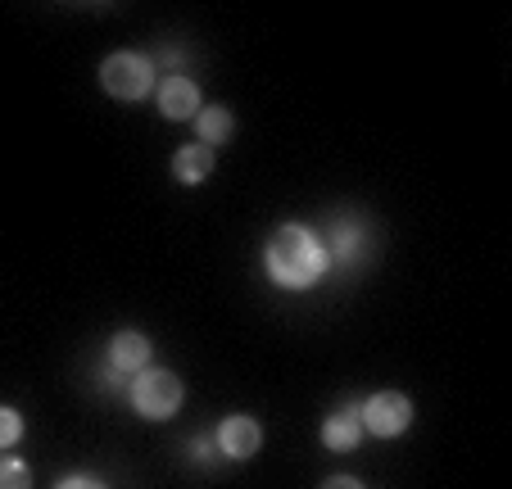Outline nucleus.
<instances>
[{
  "label": "nucleus",
  "instance_id": "f257e3e1",
  "mask_svg": "<svg viewBox=\"0 0 512 489\" xmlns=\"http://www.w3.org/2000/svg\"><path fill=\"white\" fill-rule=\"evenodd\" d=\"M263 272L281 290H309L327 277V245L304 222H286L263 245Z\"/></svg>",
  "mask_w": 512,
  "mask_h": 489
},
{
  "label": "nucleus",
  "instance_id": "f03ea898",
  "mask_svg": "<svg viewBox=\"0 0 512 489\" xmlns=\"http://www.w3.org/2000/svg\"><path fill=\"white\" fill-rule=\"evenodd\" d=\"M100 87L109 91L123 105H136L155 91V59L136 55V50H114V55L100 64Z\"/></svg>",
  "mask_w": 512,
  "mask_h": 489
},
{
  "label": "nucleus",
  "instance_id": "7ed1b4c3",
  "mask_svg": "<svg viewBox=\"0 0 512 489\" xmlns=\"http://www.w3.org/2000/svg\"><path fill=\"white\" fill-rule=\"evenodd\" d=\"M182 381H177L173 372H164V367H145V372H136V381L127 385V399H132V408L141 417H150V422H168V417L182 408Z\"/></svg>",
  "mask_w": 512,
  "mask_h": 489
},
{
  "label": "nucleus",
  "instance_id": "20e7f679",
  "mask_svg": "<svg viewBox=\"0 0 512 489\" xmlns=\"http://www.w3.org/2000/svg\"><path fill=\"white\" fill-rule=\"evenodd\" d=\"M358 422H363V431L381 435V440H395L413 426V399L399 390H381L368 403H358Z\"/></svg>",
  "mask_w": 512,
  "mask_h": 489
},
{
  "label": "nucleus",
  "instance_id": "39448f33",
  "mask_svg": "<svg viewBox=\"0 0 512 489\" xmlns=\"http://www.w3.org/2000/svg\"><path fill=\"white\" fill-rule=\"evenodd\" d=\"M213 444H218V453L223 458H232V462H250L254 453L263 449V426L254 422V417H245V413H236V417H227L218 431H213Z\"/></svg>",
  "mask_w": 512,
  "mask_h": 489
},
{
  "label": "nucleus",
  "instance_id": "423d86ee",
  "mask_svg": "<svg viewBox=\"0 0 512 489\" xmlns=\"http://www.w3.org/2000/svg\"><path fill=\"white\" fill-rule=\"evenodd\" d=\"M155 100H159V114L173 118V123H186V118H195L204 109L200 87H195L191 77H182V73L164 77V82H159V91H155Z\"/></svg>",
  "mask_w": 512,
  "mask_h": 489
},
{
  "label": "nucleus",
  "instance_id": "0eeeda50",
  "mask_svg": "<svg viewBox=\"0 0 512 489\" xmlns=\"http://www.w3.org/2000/svg\"><path fill=\"white\" fill-rule=\"evenodd\" d=\"M368 250V236H363V222L354 213H340L336 227H331V250H327V263H340V268H354Z\"/></svg>",
  "mask_w": 512,
  "mask_h": 489
},
{
  "label": "nucleus",
  "instance_id": "6e6552de",
  "mask_svg": "<svg viewBox=\"0 0 512 489\" xmlns=\"http://www.w3.org/2000/svg\"><path fill=\"white\" fill-rule=\"evenodd\" d=\"M150 354H155V345L141 336V331H118L114 340H109V367L114 372H145L150 367Z\"/></svg>",
  "mask_w": 512,
  "mask_h": 489
},
{
  "label": "nucleus",
  "instance_id": "1a4fd4ad",
  "mask_svg": "<svg viewBox=\"0 0 512 489\" xmlns=\"http://www.w3.org/2000/svg\"><path fill=\"white\" fill-rule=\"evenodd\" d=\"M358 440H363V422H358V403H345V408H336V413L322 422V444H327L331 453H349L358 449Z\"/></svg>",
  "mask_w": 512,
  "mask_h": 489
},
{
  "label": "nucleus",
  "instance_id": "9d476101",
  "mask_svg": "<svg viewBox=\"0 0 512 489\" xmlns=\"http://www.w3.org/2000/svg\"><path fill=\"white\" fill-rule=\"evenodd\" d=\"M213 163L218 159H213L209 145H200V141L182 145V150H173V177L182 186H200V182H209L213 177Z\"/></svg>",
  "mask_w": 512,
  "mask_h": 489
},
{
  "label": "nucleus",
  "instance_id": "9b49d317",
  "mask_svg": "<svg viewBox=\"0 0 512 489\" xmlns=\"http://www.w3.org/2000/svg\"><path fill=\"white\" fill-rule=\"evenodd\" d=\"M195 123V136H200V145H227L232 141V132H236V118H232V109H223V105H204L200 114L191 118Z\"/></svg>",
  "mask_w": 512,
  "mask_h": 489
},
{
  "label": "nucleus",
  "instance_id": "f8f14e48",
  "mask_svg": "<svg viewBox=\"0 0 512 489\" xmlns=\"http://www.w3.org/2000/svg\"><path fill=\"white\" fill-rule=\"evenodd\" d=\"M0 489H32V467L14 453H0Z\"/></svg>",
  "mask_w": 512,
  "mask_h": 489
},
{
  "label": "nucleus",
  "instance_id": "ddd939ff",
  "mask_svg": "<svg viewBox=\"0 0 512 489\" xmlns=\"http://www.w3.org/2000/svg\"><path fill=\"white\" fill-rule=\"evenodd\" d=\"M19 440H23V417H19V408H5V403H0V453L14 449Z\"/></svg>",
  "mask_w": 512,
  "mask_h": 489
},
{
  "label": "nucleus",
  "instance_id": "4468645a",
  "mask_svg": "<svg viewBox=\"0 0 512 489\" xmlns=\"http://www.w3.org/2000/svg\"><path fill=\"white\" fill-rule=\"evenodd\" d=\"M213 453H218V444H213V435H200V440L191 444V458H195V462H209Z\"/></svg>",
  "mask_w": 512,
  "mask_h": 489
},
{
  "label": "nucleus",
  "instance_id": "2eb2a0df",
  "mask_svg": "<svg viewBox=\"0 0 512 489\" xmlns=\"http://www.w3.org/2000/svg\"><path fill=\"white\" fill-rule=\"evenodd\" d=\"M55 489H105V485H100L96 476H64Z\"/></svg>",
  "mask_w": 512,
  "mask_h": 489
},
{
  "label": "nucleus",
  "instance_id": "dca6fc26",
  "mask_svg": "<svg viewBox=\"0 0 512 489\" xmlns=\"http://www.w3.org/2000/svg\"><path fill=\"white\" fill-rule=\"evenodd\" d=\"M322 489H368L358 476H331V480H322Z\"/></svg>",
  "mask_w": 512,
  "mask_h": 489
}]
</instances>
